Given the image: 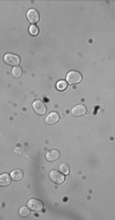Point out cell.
Listing matches in <instances>:
<instances>
[{
	"instance_id": "obj_6",
	"label": "cell",
	"mask_w": 115,
	"mask_h": 220,
	"mask_svg": "<svg viewBox=\"0 0 115 220\" xmlns=\"http://www.w3.org/2000/svg\"><path fill=\"white\" fill-rule=\"evenodd\" d=\"M50 178L57 184H62L65 180L64 174L58 172V171H52V172L50 173Z\"/></svg>"
},
{
	"instance_id": "obj_4",
	"label": "cell",
	"mask_w": 115,
	"mask_h": 220,
	"mask_svg": "<svg viewBox=\"0 0 115 220\" xmlns=\"http://www.w3.org/2000/svg\"><path fill=\"white\" fill-rule=\"evenodd\" d=\"M28 207L30 208V210H33V211H36V212H39L43 209V203L41 201L37 200V199H31L28 203Z\"/></svg>"
},
{
	"instance_id": "obj_5",
	"label": "cell",
	"mask_w": 115,
	"mask_h": 220,
	"mask_svg": "<svg viewBox=\"0 0 115 220\" xmlns=\"http://www.w3.org/2000/svg\"><path fill=\"white\" fill-rule=\"evenodd\" d=\"M27 17L32 25H35V24H37L38 22H39L40 15L36 9H30L27 13Z\"/></svg>"
},
{
	"instance_id": "obj_16",
	"label": "cell",
	"mask_w": 115,
	"mask_h": 220,
	"mask_svg": "<svg viewBox=\"0 0 115 220\" xmlns=\"http://www.w3.org/2000/svg\"><path fill=\"white\" fill-rule=\"evenodd\" d=\"M60 171L62 172V174L67 175V174H69V167L66 165V164H61L60 165Z\"/></svg>"
},
{
	"instance_id": "obj_8",
	"label": "cell",
	"mask_w": 115,
	"mask_h": 220,
	"mask_svg": "<svg viewBox=\"0 0 115 220\" xmlns=\"http://www.w3.org/2000/svg\"><path fill=\"white\" fill-rule=\"evenodd\" d=\"M71 113L74 116L79 117V116H83V115L87 114V109L85 106H83V104H79V106H76L72 109Z\"/></svg>"
},
{
	"instance_id": "obj_12",
	"label": "cell",
	"mask_w": 115,
	"mask_h": 220,
	"mask_svg": "<svg viewBox=\"0 0 115 220\" xmlns=\"http://www.w3.org/2000/svg\"><path fill=\"white\" fill-rule=\"evenodd\" d=\"M56 88L59 90V91H63L66 88H67V83L64 80H60L56 83Z\"/></svg>"
},
{
	"instance_id": "obj_10",
	"label": "cell",
	"mask_w": 115,
	"mask_h": 220,
	"mask_svg": "<svg viewBox=\"0 0 115 220\" xmlns=\"http://www.w3.org/2000/svg\"><path fill=\"white\" fill-rule=\"evenodd\" d=\"M59 157H60V154H59V152H57V151H50V152L47 153L46 159H47V161L53 162V161H56V160H58Z\"/></svg>"
},
{
	"instance_id": "obj_7",
	"label": "cell",
	"mask_w": 115,
	"mask_h": 220,
	"mask_svg": "<svg viewBox=\"0 0 115 220\" xmlns=\"http://www.w3.org/2000/svg\"><path fill=\"white\" fill-rule=\"evenodd\" d=\"M59 119H60L59 114L58 113H55V112H52V113H50L46 117V123L47 124H50V125L56 124L57 122L59 121Z\"/></svg>"
},
{
	"instance_id": "obj_13",
	"label": "cell",
	"mask_w": 115,
	"mask_h": 220,
	"mask_svg": "<svg viewBox=\"0 0 115 220\" xmlns=\"http://www.w3.org/2000/svg\"><path fill=\"white\" fill-rule=\"evenodd\" d=\"M12 76L15 78H20L23 76V70L19 67H15L12 69Z\"/></svg>"
},
{
	"instance_id": "obj_9",
	"label": "cell",
	"mask_w": 115,
	"mask_h": 220,
	"mask_svg": "<svg viewBox=\"0 0 115 220\" xmlns=\"http://www.w3.org/2000/svg\"><path fill=\"white\" fill-rule=\"evenodd\" d=\"M11 182V177L9 174H1L0 175V186H7Z\"/></svg>"
},
{
	"instance_id": "obj_3",
	"label": "cell",
	"mask_w": 115,
	"mask_h": 220,
	"mask_svg": "<svg viewBox=\"0 0 115 220\" xmlns=\"http://www.w3.org/2000/svg\"><path fill=\"white\" fill-rule=\"evenodd\" d=\"M33 109L38 115H41V116L45 115L47 112L46 106H45V103H42L41 100H36V102L33 103Z\"/></svg>"
},
{
	"instance_id": "obj_2",
	"label": "cell",
	"mask_w": 115,
	"mask_h": 220,
	"mask_svg": "<svg viewBox=\"0 0 115 220\" xmlns=\"http://www.w3.org/2000/svg\"><path fill=\"white\" fill-rule=\"evenodd\" d=\"M4 62L9 66L19 67V65L20 64V57L15 53H7L4 55Z\"/></svg>"
},
{
	"instance_id": "obj_11",
	"label": "cell",
	"mask_w": 115,
	"mask_h": 220,
	"mask_svg": "<svg viewBox=\"0 0 115 220\" xmlns=\"http://www.w3.org/2000/svg\"><path fill=\"white\" fill-rule=\"evenodd\" d=\"M10 177H11V179L15 180V181L20 180L23 177V171H20V170H15L10 173Z\"/></svg>"
},
{
	"instance_id": "obj_15",
	"label": "cell",
	"mask_w": 115,
	"mask_h": 220,
	"mask_svg": "<svg viewBox=\"0 0 115 220\" xmlns=\"http://www.w3.org/2000/svg\"><path fill=\"white\" fill-rule=\"evenodd\" d=\"M29 30H30V34L33 35V36H36V35L39 34V28H38L37 26H35V25L31 26Z\"/></svg>"
},
{
	"instance_id": "obj_1",
	"label": "cell",
	"mask_w": 115,
	"mask_h": 220,
	"mask_svg": "<svg viewBox=\"0 0 115 220\" xmlns=\"http://www.w3.org/2000/svg\"><path fill=\"white\" fill-rule=\"evenodd\" d=\"M83 80V76L81 73L76 72V71H70L68 73L67 75H66V81L69 84H79V83H81Z\"/></svg>"
},
{
	"instance_id": "obj_14",
	"label": "cell",
	"mask_w": 115,
	"mask_h": 220,
	"mask_svg": "<svg viewBox=\"0 0 115 220\" xmlns=\"http://www.w3.org/2000/svg\"><path fill=\"white\" fill-rule=\"evenodd\" d=\"M19 214L22 215V216H23V217H26V216H29V215H30V208H29V207H23V208H20Z\"/></svg>"
}]
</instances>
